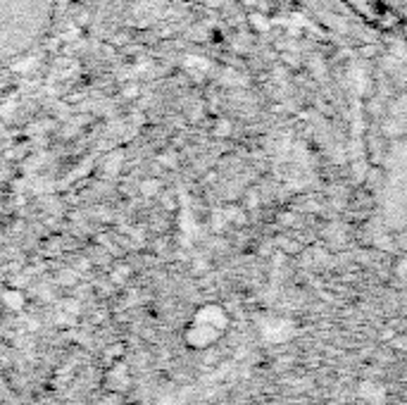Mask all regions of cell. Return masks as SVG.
Returning <instances> with one entry per match:
<instances>
[{
  "mask_svg": "<svg viewBox=\"0 0 407 405\" xmlns=\"http://www.w3.org/2000/svg\"><path fill=\"white\" fill-rule=\"evenodd\" d=\"M395 348H403V351H407V336L395 338Z\"/></svg>",
  "mask_w": 407,
  "mask_h": 405,
  "instance_id": "cell-3",
  "label": "cell"
},
{
  "mask_svg": "<svg viewBox=\"0 0 407 405\" xmlns=\"http://www.w3.org/2000/svg\"><path fill=\"white\" fill-rule=\"evenodd\" d=\"M222 336V331H217L215 327H210V324H205V322H200L193 317L191 324L186 327V343L191 348H208L212 346V343L217 341V338Z\"/></svg>",
  "mask_w": 407,
  "mask_h": 405,
  "instance_id": "cell-1",
  "label": "cell"
},
{
  "mask_svg": "<svg viewBox=\"0 0 407 405\" xmlns=\"http://www.w3.org/2000/svg\"><path fill=\"white\" fill-rule=\"evenodd\" d=\"M196 320L215 327L217 331H224L226 324H229V315L219 308V305H205V308H200L196 313Z\"/></svg>",
  "mask_w": 407,
  "mask_h": 405,
  "instance_id": "cell-2",
  "label": "cell"
}]
</instances>
